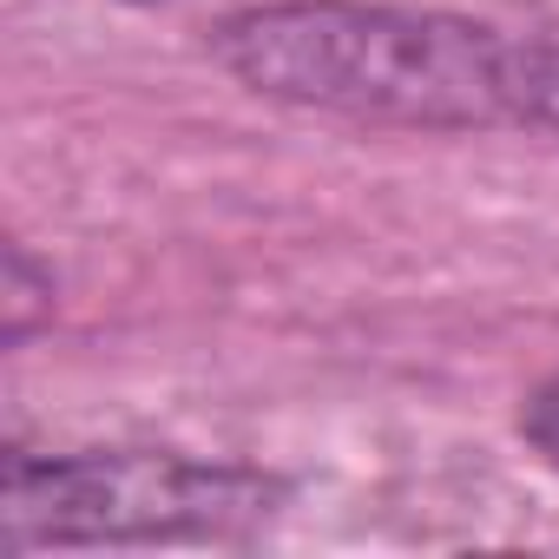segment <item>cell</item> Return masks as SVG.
<instances>
[{
    "instance_id": "cell-1",
    "label": "cell",
    "mask_w": 559,
    "mask_h": 559,
    "mask_svg": "<svg viewBox=\"0 0 559 559\" xmlns=\"http://www.w3.org/2000/svg\"><path fill=\"white\" fill-rule=\"evenodd\" d=\"M230 80L304 112L408 132L513 126V34L402 0H263L217 21Z\"/></svg>"
},
{
    "instance_id": "cell-2",
    "label": "cell",
    "mask_w": 559,
    "mask_h": 559,
    "mask_svg": "<svg viewBox=\"0 0 559 559\" xmlns=\"http://www.w3.org/2000/svg\"><path fill=\"white\" fill-rule=\"evenodd\" d=\"M284 487L257 467L158 454V448H93V454H8L0 546H132V539H217L243 533Z\"/></svg>"
},
{
    "instance_id": "cell-3",
    "label": "cell",
    "mask_w": 559,
    "mask_h": 559,
    "mask_svg": "<svg viewBox=\"0 0 559 559\" xmlns=\"http://www.w3.org/2000/svg\"><path fill=\"white\" fill-rule=\"evenodd\" d=\"M513 126L559 139V27L513 34Z\"/></svg>"
},
{
    "instance_id": "cell-4",
    "label": "cell",
    "mask_w": 559,
    "mask_h": 559,
    "mask_svg": "<svg viewBox=\"0 0 559 559\" xmlns=\"http://www.w3.org/2000/svg\"><path fill=\"white\" fill-rule=\"evenodd\" d=\"M520 435L539 448L546 467H559V376L539 382V389L526 395V408H520Z\"/></svg>"
}]
</instances>
